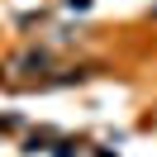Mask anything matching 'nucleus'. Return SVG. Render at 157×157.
I'll return each instance as SVG.
<instances>
[{"label":"nucleus","instance_id":"f257e3e1","mask_svg":"<svg viewBox=\"0 0 157 157\" xmlns=\"http://www.w3.org/2000/svg\"><path fill=\"white\" fill-rule=\"evenodd\" d=\"M5 71H10V76H5L10 86H24V81H43V71H48V52H43V48H24V52H19V57H14Z\"/></svg>","mask_w":157,"mask_h":157}]
</instances>
